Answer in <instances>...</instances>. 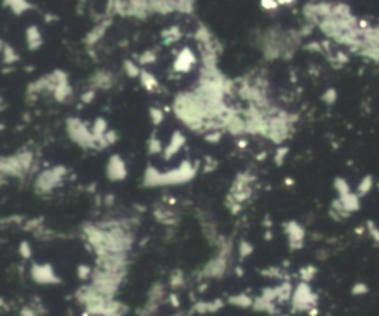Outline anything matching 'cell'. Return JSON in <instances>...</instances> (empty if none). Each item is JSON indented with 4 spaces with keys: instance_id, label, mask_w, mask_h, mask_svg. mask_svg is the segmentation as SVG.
Returning <instances> with one entry per match:
<instances>
[{
    "instance_id": "cell-1",
    "label": "cell",
    "mask_w": 379,
    "mask_h": 316,
    "mask_svg": "<svg viewBox=\"0 0 379 316\" xmlns=\"http://www.w3.org/2000/svg\"><path fill=\"white\" fill-rule=\"evenodd\" d=\"M316 294H313V291L310 290L308 284L302 282L298 285V288L295 290L293 294V308L298 311H310L314 305H316Z\"/></svg>"
},
{
    "instance_id": "cell-2",
    "label": "cell",
    "mask_w": 379,
    "mask_h": 316,
    "mask_svg": "<svg viewBox=\"0 0 379 316\" xmlns=\"http://www.w3.org/2000/svg\"><path fill=\"white\" fill-rule=\"evenodd\" d=\"M33 278L34 281L40 284H50V282H58V278L52 272V268L43 265V266H34L33 268Z\"/></svg>"
},
{
    "instance_id": "cell-3",
    "label": "cell",
    "mask_w": 379,
    "mask_h": 316,
    "mask_svg": "<svg viewBox=\"0 0 379 316\" xmlns=\"http://www.w3.org/2000/svg\"><path fill=\"white\" fill-rule=\"evenodd\" d=\"M339 200H341V203H342V206H344V209L348 211V213H351V211H356V210H359V207H360V203H359V195H354V194H347V195H342V197H339Z\"/></svg>"
},
{
    "instance_id": "cell-4",
    "label": "cell",
    "mask_w": 379,
    "mask_h": 316,
    "mask_svg": "<svg viewBox=\"0 0 379 316\" xmlns=\"http://www.w3.org/2000/svg\"><path fill=\"white\" fill-rule=\"evenodd\" d=\"M287 233L290 236L292 245L293 247H301L302 245V238H304V230L296 225V223H290L287 226Z\"/></svg>"
},
{
    "instance_id": "cell-5",
    "label": "cell",
    "mask_w": 379,
    "mask_h": 316,
    "mask_svg": "<svg viewBox=\"0 0 379 316\" xmlns=\"http://www.w3.org/2000/svg\"><path fill=\"white\" fill-rule=\"evenodd\" d=\"M108 172H110V176L114 178V179H119V178H123V176H125V169H123V164H122L120 158L114 157V158L111 160Z\"/></svg>"
},
{
    "instance_id": "cell-6",
    "label": "cell",
    "mask_w": 379,
    "mask_h": 316,
    "mask_svg": "<svg viewBox=\"0 0 379 316\" xmlns=\"http://www.w3.org/2000/svg\"><path fill=\"white\" fill-rule=\"evenodd\" d=\"M191 62H192V55H191V52L184 50V52L180 55L178 61H177V70L187 71L190 68V64H191Z\"/></svg>"
},
{
    "instance_id": "cell-7",
    "label": "cell",
    "mask_w": 379,
    "mask_h": 316,
    "mask_svg": "<svg viewBox=\"0 0 379 316\" xmlns=\"http://www.w3.org/2000/svg\"><path fill=\"white\" fill-rule=\"evenodd\" d=\"M224 269H225V260H224V259H216V260H213V262L207 266L206 271L209 272V275L216 276V275H221Z\"/></svg>"
},
{
    "instance_id": "cell-8",
    "label": "cell",
    "mask_w": 379,
    "mask_h": 316,
    "mask_svg": "<svg viewBox=\"0 0 379 316\" xmlns=\"http://www.w3.org/2000/svg\"><path fill=\"white\" fill-rule=\"evenodd\" d=\"M372 186H374V178L368 175L359 185V195H366L372 189Z\"/></svg>"
},
{
    "instance_id": "cell-9",
    "label": "cell",
    "mask_w": 379,
    "mask_h": 316,
    "mask_svg": "<svg viewBox=\"0 0 379 316\" xmlns=\"http://www.w3.org/2000/svg\"><path fill=\"white\" fill-rule=\"evenodd\" d=\"M230 302H231L233 305L241 306V308H247V306L250 305V299H249L247 296H244V294H240V296H237V297H231Z\"/></svg>"
},
{
    "instance_id": "cell-10",
    "label": "cell",
    "mask_w": 379,
    "mask_h": 316,
    "mask_svg": "<svg viewBox=\"0 0 379 316\" xmlns=\"http://www.w3.org/2000/svg\"><path fill=\"white\" fill-rule=\"evenodd\" d=\"M335 186H336L338 192L341 194V197H342V195L350 194V188H348L347 182L344 181V179H336V182H335Z\"/></svg>"
},
{
    "instance_id": "cell-11",
    "label": "cell",
    "mask_w": 379,
    "mask_h": 316,
    "mask_svg": "<svg viewBox=\"0 0 379 316\" xmlns=\"http://www.w3.org/2000/svg\"><path fill=\"white\" fill-rule=\"evenodd\" d=\"M368 291H369L368 285H366V284H362V282H359V284H356V285L353 287V294H356V296L366 294Z\"/></svg>"
},
{
    "instance_id": "cell-12",
    "label": "cell",
    "mask_w": 379,
    "mask_h": 316,
    "mask_svg": "<svg viewBox=\"0 0 379 316\" xmlns=\"http://www.w3.org/2000/svg\"><path fill=\"white\" fill-rule=\"evenodd\" d=\"M316 275V269L313 266H307L301 271V276L304 278V281H310L313 279V276Z\"/></svg>"
},
{
    "instance_id": "cell-13",
    "label": "cell",
    "mask_w": 379,
    "mask_h": 316,
    "mask_svg": "<svg viewBox=\"0 0 379 316\" xmlns=\"http://www.w3.org/2000/svg\"><path fill=\"white\" fill-rule=\"evenodd\" d=\"M34 40L39 43V33H37V28H30L28 30V42H30V45L31 47H34Z\"/></svg>"
},
{
    "instance_id": "cell-14",
    "label": "cell",
    "mask_w": 379,
    "mask_h": 316,
    "mask_svg": "<svg viewBox=\"0 0 379 316\" xmlns=\"http://www.w3.org/2000/svg\"><path fill=\"white\" fill-rule=\"evenodd\" d=\"M368 229H369V232H371V235L374 236V239L379 242V229L375 226L374 222H368Z\"/></svg>"
},
{
    "instance_id": "cell-15",
    "label": "cell",
    "mask_w": 379,
    "mask_h": 316,
    "mask_svg": "<svg viewBox=\"0 0 379 316\" xmlns=\"http://www.w3.org/2000/svg\"><path fill=\"white\" fill-rule=\"evenodd\" d=\"M250 251H252V247L249 244H246V242H241V245H240V254H241V257L250 254Z\"/></svg>"
},
{
    "instance_id": "cell-16",
    "label": "cell",
    "mask_w": 379,
    "mask_h": 316,
    "mask_svg": "<svg viewBox=\"0 0 379 316\" xmlns=\"http://www.w3.org/2000/svg\"><path fill=\"white\" fill-rule=\"evenodd\" d=\"M21 254H22L25 259H28V257H30L31 251H30V247H28V244H27V242H22V244H21Z\"/></svg>"
},
{
    "instance_id": "cell-17",
    "label": "cell",
    "mask_w": 379,
    "mask_h": 316,
    "mask_svg": "<svg viewBox=\"0 0 379 316\" xmlns=\"http://www.w3.org/2000/svg\"><path fill=\"white\" fill-rule=\"evenodd\" d=\"M89 273H91V269H89L88 266H80V268H79V276H80L82 279L88 278Z\"/></svg>"
},
{
    "instance_id": "cell-18",
    "label": "cell",
    "mask_w": 379,
    "mask_h": 316,
    "mask_svg": "<svg viewBox=\"0 0 379 316\" xmlns=\"http://www.w3.org/2000/svg\"><path fill=\"white\" fill-rule=\"evenodd\" d=\"M181 282H183V275H181V272H178V273H175V276L172 279V285L177 287V285H181Z\"/></svg>"
},
{
    "instance_id": "cell-19",
    "label": "cell",
    "mask_w": 379,
    "mask_h": 316,
    "mask_svg": "<svg viewBox=\"0 0 379 316\" xmlns=\"http://www.w3.org/2000/svg\"><path fill=\"white\" fill-rule=\"evenodd\" d=\"M335 98H336V93H335V91H333V89H331V91L325 95V99H326L328 102H333V101H335Z\"/></svg>"
},
{
    "instance_id": "cell-20",
    "label": "cell",
    "mask_w": 379,
    "mask_h": 316,
    "mask_svg": "<svg viewBox=\"0 0 379 316\" xmlns=\"http://www.w3.org/2000/svg\"><path fill=\"white\" fill-rule=\"evenodd\" d=\"M153 120H154L156 123H159V121L162 120V114H160V111H157V109H153Z\"/></svg>"
},
{
    "instance_id": "cell-21",
    "label": "cell",
    "mask_w": 379,
    "mask_h": 316,
    "mask_svg": "<svg viewBox=\"0 0 379 316\" xmlns=\"http://www.w3.org/2000/svg\"><path fill=\"white\" fill-rule=\"evenodd\" d=\"M22 316H36V315H34V312H33V311H30V309H24V311H22Z\"/></svg>"
}]
</instances>
